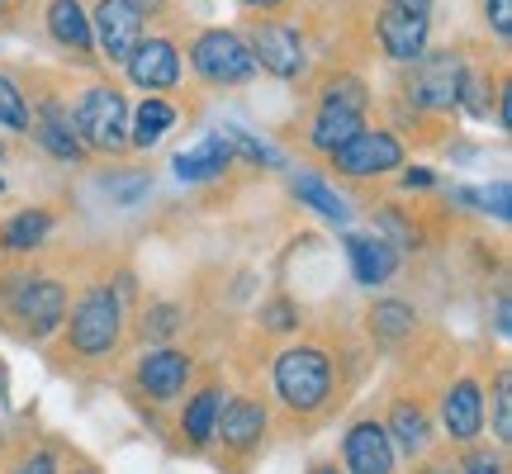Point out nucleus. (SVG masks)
I'll list each match as a JSON object with an SVG mask.
<instances>
[{
	"label": "nucleus",
	"mask_w": 512,
	"mask_h": 474,
	"mask_svg": "<svg viewBox=\"0 0 512 474\" xmlns=\"http://www.w3.org/2000/svg\"><path fill=\"white\" fill-rule=\"evenodd\" d=\"M380 422H384V432H389V441H394L399 460L432 456V441H437V418H432L418 399H394L389 418H380Z\"/></svg>",
	"instance_id": "obj_16"
},
{
	"label": "nucleus",
	"mask_w": 512,
	"mask_h": 474,
	"mask_svg": "<svg viewBox=\"0 0 512 474\" xmlns=\"http://www.w3.org/2000/svg\"><path fill=\"white\" fill-rule=\"evenodd\" d=\"M299 318H294V304H285V299H275L271 309H266V328H275V332H290Z\"/></svg>",
	"instance_id": "obj_36"
},
{
	"label": "nucleus",
	"mask_w": 512,
	"mask_h": 474,
	"mask_svg": "<svg viewBox=\"0 0 512 474\" xmlns=\"http://www.w3.org/2000/svg\"><path fill=\"white\" fill-rule=\"evenodd\" d=\"M432 181H437V176H432L427 166H408V171H403V185H408V190H413V185H418V190H427Z\"/></svg>",
	"instance_id": "obj_38"
},
{
	"label": "nucleus",
	"mask_w": 512,
	"mask_h": 474,
	"mask_svg": "<svg viewBox=\"0 0 512 474\" xmlns=\"http://www.w3.org/2000/svg\"><path fill=\"white\" fill-rule=\"evenodd\" d=\"M427 29H432V15L403 10L394 0H384L380 19H375V34H380V48L389 62H418V57H427Z\"/></svg>",
	"instance_id": "obj_15"
},
{
	"label": "nucleus",
	"mask_w": 512,
	"mask_h": 474,
	"mask_svg": "<svg viewBox=\"0 0 512 474\" xmlns=\"http://www.w3.org/2000/svg\"><path fill=\"white\" fill-rule=\"evenodd\" d=\"M323 105H337V110H351V114H366L370 105V91L361 76H332L328 91H323Z\"/></svg>",
	"instance_id": "obj_29"
},
{
	"label": "nucleus",
	"mask_w": 512,
	"mask_h": 474,
	"mask_svg": "<svg viewBox=\"0 0 512 474\" xmlns=\"http://www.w3.org/2000/svg\"><path fill=\"white\" fill-rule=\"evenodd\" d=\"M271 389H275V403L285 413H294V418L323 413L332 403V394H337V370H332L328 347H318V342L285 347L271 365Z\"/></svg>",
	"instance_id": "obj_1"
},
{
	"label": "nucleus",
	"mask_w": 512,
	"mask_h": 474,
	"mask_svg": "<svg viewBox=\"0 0 512 474\" xmlns=\"http://www.w3.org/2000/svg\"><path fill=\"white\" fill-rule=\"evenodd\" d=\"M62 328H67V351L76 361H105L119 351V337H124V304L110 285H91L67 309Z\"/></svg>",
	"instance_id": "obj_2"
},
{
	"label": "nucleus",
	"mask_w": 512,
	"mask_h": 474,
	"mask_svg": "<svg viewBox=\"0 0 512 474\" xmlns=\"http://www.w3.org/2000/svg\"><path fill=\"white\" fill-rule=\"evenodd\" d=\"M67 474H100V465H91V460H76Z\"/></svg>",
	"instance_id": "obj_41"
},
{
	"label": "nucleus",
	"mask_w": 512,
	"mask_h": 474,
	"mask_svg": "<svg viewBox=\"0 0 512 474\" xmlns=\"http://www.w3.org/2000/svg\"><path fill=\"white\" fill-rule=\"evenodd\" d=\"M48 233H53V214L48 209H24L0 228V247L5 252H34V247L48 242Z\"/></svg>",
	"instance_id": "obj_23"
},
{
	"label": "nucleus",
	"mask_w": 512,
	"mask_h": 474,
	"mask_svg": "<svg viewBox=\"0 0 512 474\" xmlns=\"http://www.w3.org/2000/svg\"><path fill=\"white\" fill-rule=\"evenodd\" d=\"M266 432H271V408H266L261 399H247V394L223 399L214 441H219L228 456H252V451H261Z\"/></svg>",
	"instance_id": "obj_11"
},
{
	"label": "nucleus",
	"mask_w": 512,
	"mask_h": 474,
	"mask_svg": "<svg viewBox=\"0 0 512 474\" xmlns=\"http://www.w3.org/2000/svg\"><path fill=\"white\" fill-rule=\"evenodd\" d=\"M176 119H181V114H176V105H171V100H162V95H147L143 105L128 114V143L138 147V152H152V147H157L166 133L176 128Z\"/></svg>",
	"instance_id": "obj_21"
},
{
	"label": "nucleus",
	"mask_w": 512,
	"mask_h": 474,
	"mask_svg": "<svg viewBox=\"0 0 512 474\" xmlns=\"http://www.w3.org/2000/svg\"><path fill=\"white\" fill-rule=\"evenodd\" d=\"M223 384H200L190 399H185L181 408V441L190 446V451H209L214 446V427H219V408H223Z\"/></svg>",
	"instance_id": "obj_17"
},
{
	"label": "nucleus",
	"mask_w": 512,
	"mask_h": 474,
	"mask_svg": "<svg viewBox=\"0 0 512 474\" xmlns=\"http://www.w3.org/2000/svg\"><path fill=\"white\" fill-rule=\"evenodd\" d=\"M242 5H247V10H280L285 0H242Z\"/></svg>",
	"instance_id": "obj_40"
},
{
	"label": "nucleus",
	"mask_w": 512,
	"mask_h": 474,
	"mask_svg": "<svg viewBox=\"0 0 512 474\" xmlns=\"http://www.w3.org/2000/svg\"><path fill=\"white\" fill-rule=\"evenodd\" d=\"M418 474H456V460H451V456H437V451H432V456H422Z\"/></svg>",
	"instance_id": "obj_37"
},
{
	"label": "nucleus",
	"mask_w": 512,
	"mask_h": 474,
	"mask_svg": "<svg viewBox=\"0 0 512 474\" xmlns=\"http://www.w3.org/2000/svg\"><path fill=\"white\" fill-rule=\"evenodd\" d=\"M247 48H252V62L266 67L271 76H299L304 72V38L294 24H280V19H256L252 34H247Z\"/></svg>",
	"instance_id": "obj_13"
},
{
	"label": "nucleus",
	"mask_w": 512,
	"mask_h": 474,
	"mask_svg": "<svg viewBox=\"0 0 512 474\" xmlns=\"http://www.w3.org/2000/svg\"><path fill=\"white\" fill-rule=\"evenodd\" d=\"M38 133V143L48 147L53 157H62V162H81V138H76L72 119L57 110V105H43V114H38V124H29Z\"/></svg>",
	"instance_id": "obj_22"
},
{
	"label": "nucleus",
	"mask_w": 512,
	"mask_h": 474,
	"mask_svg": "<svg viewBox=\"0 0 512 474\" xmlns=\"http://www.w3.org/2000/svg\"><path fill=\"white\" fill-rule=\"evenodd\" d=\"M10 313L19 318L24 337H53L62 328V318H67V290L48 275L19 271L10 280Z\"/></svg>",
	"instance_id": "obj_4"
},
{
	"label": "nucleus",
	"mask_w": 512,
	"mask_h": 474,
	"mask_svg": "<svg viewBox=\"0 0 512 474\" xmlns=\"http://www.w3.org/2000/svg\"><path fill=\"white\" fill-rule=\"evenodd\" d=\"M347 256H351V275H356L361 285H384V280H394V271H399V252H394L384 237L351 233Z\"/></svg>",
	"instance_id": "obj_19"
},
{
	"label": "nucleus",
	"mask_w": 512,
	"mask_h": 474,
	"mask_svg": "<svg viewBox=\"0 0 512 474\" xmlns=\"http://www.w3.org/2000/svg\"><path fill=\"white\" fill-rule=\"evenodd\" d=\"M190 62H195L200 81H209V86H242L256 72L247 38L233 34V29H204V34H195Z\"/></svg>",
	"instance_id": "obj_5"
},
{
	"label": "nucleus",
	"mask_w": 512,
	"mask_h": 474,
	"mask_svg": "<svg viewBox=\"0 0 512 474\" xmlns=\"http://www.w3.org/2000/svg\"><path fill=\"white\" fill-rule=\"evenodd\" d=\"M332 162L351 181H375V176H389L403 166V143L389 128H361L356 138H347L332 152Z\"/></svg>",
	"instance_id": "obj_8"
},
{
	"label": "nucleus",
	"mask_w": 512,
	"mask_h": 474,
	"mask_svg": "<svg viewBox=\"0 0 512 474\" xmlns=\"http://www.w3.org/2000/svg\"><path fill=\"white\" fill-rule=\"evenodd\" d=\"M484 19H489L494 34L508 43L512 38V0H484Z\"/></svg>",
	"instance_id": "obj_35"
},
{
	"label": "nucleus",
	"mask_w": 512,
	"mask_h": 474,
	"mask_svg": "<svg viewBox=\"0 0 512 474\" xmlns=\"http://www.w3.org/2000/svg\"><path fill=\"white\" fill-rule=\"evenodd\" d=\"M313 474H342V465H318Z\"/></svg>",
	"instance_id": "obj_42"
},
{
	"label": "nucleus",
	"mask_w": 512,
	"mask_h": 474,
	"mask_svg": "<svg viewBox=\"0 0 512 474\" xmlns=\"http://www.w3.org/2000/svg\"><path fill=\"white\" fill-rule=\"evenodd\" d=\"M0 10H5V0H0Z\"/></svg>",
	"instance_id": "obj_45"
},
{
	"label": "nucleus",
	"mask_w": 512,
	"mask_h": 474,
	"mask_svg": "<svg viewBox=\"0 0 512 474\" xmlns=\"http://www.w3.org/2000/svg\"><path fill=\"white\" fill-rule=\"evenodd\" d=\"M494 441H498V451H508V441H512V380H508V370H498V380H494Z\"/></svg>",
	"instance_id": "obj_31"
},
{
	"label": "nucleus",
	"mask_w": 512,
	"mask_h": 474,
	"mask_svg": "<svg viewBox=\"0 0 512 474\" xmlns=\"http://www.w3.org/2000/svg\"><path fill=\"white\" fill-rule=\"evenodd\" d=\"M105 190H110V200L119 204H138L152 190V176L147 171H138V176H105Z\"/></svg>",
	"instance_id": "obj_33"
},
{
	"label": "nucleus",
	"mask_w": 512,
	"mask_h": 474,
	"mask_svg": "<svg viewBox=\"0 0 512 474\" xmlns=\"http://www.w3.org/2000/svg\"><path fill=\"white\" fill-rule=\"evenodd\" d=\"M403 10H418V15H432V0H394Z\"/></svg>",
	"instance_id": "obj_39"
},
{
	"label": "nucleus",
	"mask_w": 512,
	"mask_h": 474,
	"mask_svg": "<svg viewBox=\"0 0 512 474\" xmlns=\"http://www.w3.org/2000/svg\"><path fill=\"white\" fill-rule=\"evenodd\" d=\"M185 318L176 304H157V309H147L143 313V332H152V337H166V332H176Z\"/></svg>",
	"instance_id": "obj_34"
},
{
	"label": "nucleus",
	"mask_w": 512,
	"mask_h": 474,
	"mask_svg": "<svg viewBox=\"0 0 512 474\" xmlns=\"http://www.w3.org/2000/svg\"><path fill=\"white\" fill-rule=\"evenodd\" d=\"M195 380V356L181 347H152L133 365V389L152 403H176Z\"/></svg>",
	"instance_id": "obj_7"
},
{
	"label": "nucleus",
	"mask_w": 512,
	"mask_h": 474,
	"mask_svg": "<svg viewBox=\"0 0 512 474\" xmlns=\"http://www.w3.org/2000/svg\"><path fill=\"white\" fill-rule=\"evenodd\" d=\"M143 24H147L143 0H95V10H91L95 53L110 57V62H124L133 53V43L143 38Z\"/></svg>",
	"instance_id": "obj_9"
},
{
	"label": "nucleus",
	"mask_w": 512,
	"mask_h": 474,
	"mask_svg": "<svg viewBox=\"0 0 512 474\" xmlns=\"http://www.w3.org/2000/svg\"><path fill=\"white\" fill-rule=\"evenodd\" d=\"M48 34H53L57 48L67 53H91V10L81 0H48Z\"/></svg>",
	"instance_id": "obj_20"
},
{
	"label": "nucleus",
	"mask_w": 512,
	"mask_h": 474,
	"mask_svg": "<svg viewBox=\"0 0 512 474\" xmlns=\"http://www.w3.org/2000/svg\"><path fill=\"white\" fill-rule=\"evenodd\" d=\"M342 474H399V451L380 418H356L342 432Z\"/></svg>",
	"instance_id": "obj_10"
},
{
	"label": "nucleus",
	"mask_w": 512,
	"mask_h": 474,
	"mask_svg": "<svg viewBox=\"0 0 512 474\" xmlns=\"http://www.w3.org/2000/svg\"><path fill=\"white\" fill-rule=\"evenodd\" d=\"M413 328H418V313H413V304H403V299H384V304L370 309V332H375V342H384V347H399Z\"/></svg>",
	"instance_id": "obj_25"
},
{
	"label": "nucleus",
	"mask_w": 512,
	"mask_h": 474,
	"mask_svg": "<svg viewBox=\"0 0 512 474\" xmlns=\"http://www.w3.org/2000/svg\"><path fill=\"white\" fill-rule=\"evenodd\" d=\"M67 119H72L81 147L119 152V147L128 143V105L114 86H86V91L76 95V105Z\"/></svg>",
	"instance_id": "obj_3"
},
{
	"label": "nucleus",
	"mask_w": 512,
	"mask_h": 474,
	"mask_svg": "<svg viewBox=\"0 0 512 474\" xmlns=\"http://www.w3.org/2000/svg\"><path fill=\"white\" fill-rule=\"evenodd\" d=\"M460 76H465V62L456 53H437V57H418V67L408 76V100L422 105V110H451L460 91Z\"/></svg>",
	"instance_id": "obj_14"
},
{
	"label": "nucleus",
	"mask_w": 512,
	"mask_h": 474,
	"mask_svg": "<svg viewBox=\"0 0 512 474\" xmlns=\"http://www.w3.org/2000/svg\"><path fill=\"white\" fill-rule=\"evenodd\" d=\"M124 72L133 86H143L147 95H162L181 86V48L162 34H147L133 43V53L124 57Z\"/></svg>",
	"instance_id": "obj_12"
},
{
	"label": "nucleus",
	"mask_w": 512,
	"mask_h": 474,
	"mask_svg": "<svg viewBox=\"0 0 512 474\" xmlns=\"http://www.w3.org/2000/svg\"><path fill=\"white\" fill-rule=\"evenodd\" d=\"M0 162H5V143H0Z\"/></svg>",
	"instance_id": "obj_43"
},
{
	"label": "nucleus",
	"mask_w": 512,
	"mask_h": 474,
	"mask_svg": "<svg viewBox=\"0 0 512 474\" xmlns=\"http://www.w3.org/2000/svg\"><path fill=\"white\" fill-rule=\"evenodd\" d=\"M361 133V114H351V110H337V105H323L318 110V119H313L309 128V143L318 147V152H337V147L347 143V138H356Z\"/></svg>",
	"instance_id": "obj_24"
},
{
	"label": "nucleus",
	"mask_w": 512,
	"mask_h": 474,
	"mask_svg": "<svg viewBox=\"0 0 512 474\" xmlns=\"http://www.w3.org/2000/svg\"><path fill=\"white\" fill-rule=\"evenodd\" d=\"M228 162H233L228 138H223V133H204L195 147L176 152V176H181L185 185H204V181H214V176H223Z\"/></svg>",
	"instance_id": "obj_18"
},
{
	"label": "nucleus",
	"mask_w": 512,
	"mask_h": 474,
	"mask_svg": "<svg viewBox=\"0 0 512 474\" xmlns=\"http://www.w3.org/2000/svg\"><path fill=\"white\" fill-rule=\"evenodd\" d=\"M0 195H5V181H0Z\"/></svg>",
	"instance_id": "obj_44"
},
{
	"label": "nucleus",
	"mask_w": 512,
	"mask_h": 474,
	"mask_svg": "<svg viewBox=\"0 0 512 474\" xmlns=\"http://www.w3.org/2000/svg\"><path fill=\"white\" fill-rule=\"evenodd\" d=\"M0 124L10 128V133H29V124H34V114H29V105H24V91H19L15 76L0 72Z\"/></svg>",
	"instance_id": "obj_28"
},
{
	"label": "nucleus",
	"mask_w": 512,
	"mask_h": 474,
	"mask_svg": "<svg viewBox=\"0 0 512 474\" xmlns=\"http://www.w3.org/2000/svg\"><path fill=\"white\" fill-rule=\"evenodd\" d=\"M294 195L309 204V209H318L323 219H332V223H351V204L342 200V195H337V190H332L328 181L309 176V171H304V176H294Z\"/></svg>",
	"instance_id": "obj_26"
},
{
	"label": "nucleus",
	"mask_w": 512,
	"mask_h": 474,
	"mask_svg": "<svg viewBox=\"0 0 512 474\" xmlns=\"http://www.w3.org/2000/svg\"><path fill=\"white\" fill-rule=\"evenodd\" d=\"M456 474H508V456H503V451H489L484 441H475V446L460 451Z\"/></svg>",
	"instance_id": "obj_30"
},
{
	"label": "nucleus",
	"mask_w": 512,
	"mask_h": 474,
	"mask_svg": "<svg viewBox=\"0 0 512 474\" xmlns=\"http://www.w3.org/2000/svg\"><path fill=\"white\" fill-rule=\"evenodd\" d=\"M494 100H498V86L489 81L484 72H465L460 76V91H456V105L470 119H489V110H494Z\"/></svg>",
	"instance_id": "obj_27"
},
{
	"label": "nucleus",
	"mask_w": 512,
	"mask_h": 474,
	"mask_svg": "<svg viewBox=\"0 0 512 474\" xmlns=\"http://www.w3.org/2000/svg\"><path fill=\"white\" fill-rule=\"evenodd\" d=\"M10 474H62V460H57L53 446H29V451H19Z\"/></svg>",
	"instance_id": "obj_32"
},
{
	"label": "nucleus",
	"mask_w": 512,
	"mask_h": 474,
	"mask_svg": "<svg viewBox=\"0 0 512 474\" xmlns=\"http://www.w3.org/2000/svg\"><path fill=\"white\" fill-rule=\"evenodd\" d=\"M489 422V408H484V384L475 380V375H456V380L441 389V408H437V432L451 446H475V441H484V427Z\"/></svg>",
	"instance_id": "obj_6"
}]
</instances>
